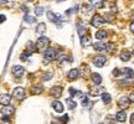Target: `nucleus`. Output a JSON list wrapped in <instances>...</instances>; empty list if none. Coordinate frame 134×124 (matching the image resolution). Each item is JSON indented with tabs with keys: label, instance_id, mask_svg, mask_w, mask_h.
<instances>
[{
	"label": "nucleus",
	"instance_id": "f257e3e1",
	"mask_svg": "<svg viewBox=\"0 0 134 124\" xmlns=\"http://www.w3.org/2000/svg\"><path fill=\"white\" fill-rule=\"evenodd\" d=\"M48 43H50V40L47 37H45V36H41L36 41V48L38 51H46L48 47Z\"/></svg>",
	"mask_w": 134,
	"mask_h": 124
},
{
	"label": "nucleus",
	"instance_id": "f03ea898",
	"mask_svg": "<svg viewBox=\"0 0 134 124\" xmlns=\"http://www.w3.org/2000/svg\"><path fill=\"white\" fill-rule=\"evenodd\" d=\"M57 51L55 50V48H47L46 51H45V63H48V62L53 61V60H56L57 58Z\"/></svg>",
	"mask_w": 134,
	"mask_h": 124
},
{
	"label": "nucleus",
	"instance_id": "7ed1b4c3",
	"mask_svg": "<svg viewBox=\"0 0 134 124\" xmlns=\"http://www.w3.org/2000/svg\"><path fill=\"white\" fill-rule=\"evenodd\" d=\"M13 95H14L15 99L18 100H23L25 98V95H26V92H25L24 88H21V87H18V88H15L14 92H13Z\"/></svg>",
	"mask_w": 134,
	"mask_h": 124
},
{
	"label": "nucleus",
	"instance_id": "20e7f679",
	"mask_svg": "<svg viewBox=\"0 0 134 124\" xmlns=\"http://www.w3.org/2000/svg\"><path fill=\"white\" fill-rule=\"evenodd\" d=\"M104 22H105L104 18H102L100 15H94V16L92 18V20H91L92 26H94V27H100Z\"/></svg>",
	"mask_w": 134,
	"mask_h": 124
},
{
	"label": "nucleus",
	"instance_id": "39448f33",
	"mask_svg": "<svg viewBox=\"0 0 134 124\" xmlns=\"http://www.w3.org/2000/svg\"><path fill=\"white\" fill-rule=\"evenodd\" d=\"M11 72H13V75H14L16 78H21L25 73V68L23 66H14L11 68Z\"/></svg>",
	"mask_w": 134,
	"mask_h": 124
},
{
	"label": "nucleus",
	"instance_id": "423d86ee",
	"mask_svg": "<svg viewBox=\"0 0 134 124\" xmlns=\"http://www.w3.org/2000/svg\"><path fill=\"white\" fill-rule=\"evenodd\" d=\"M129 103H130L129 97H120L119 99H118V105H119L122 109H127L129 107Z\"/></svg>",
	"mask_w": 134,
	"mask_h": 124
},
{
	"label": "nucleus",
	"instance_id": "0eeeda50",
	"mask_svg": "<svg viewBox=\"0 0 134 124\" xmlns=\"http://www.w3.org/2000/svg\"><path fill=\"white\" fill-rule=\"evenodd\" d=\"M105 62H107V58L104 56H96L93 58V63L96 67H103L105 65Z\"/></svg>",
	"mask_w": 134,
	"mask_h": 124
},
{
	"label": "nucleus",
	"instance_id": "6e6552de",
	"mask_svg": "<svg viewBox=\"0 0 134 124\" xmlns=\"http://www.w3.org/2000/svg\"><path fill=\"white\" fill-rule=\"evenodd\" d=\"M47 19L50 21H52V22H61L62 19H61V16L57 14H55L52 11H47Z\"/></svg>",
	"mask_w": 134,
	"mask_h": 124
},
{
	"label": "nucleus",
	"instance_id": "1a4fd4ad",
	"mask_svg": "<svg viewBox=\"0 0 134 124\" xmlns=\"http://www.w3.org/2000/svg\"><path fill=\"white\" fill-rule=\"evenodd\" d=\"M51 95H53L55 98H60L62 95V87L61 86H55L51 88Z\"/></svg>",
	"mask_w": 134,
	"mask_h": 124
},
{
	"label": "nucleus",
	"instance_id": "9d476101",
	"mask_svg": "<svg viewBox=\"0 0 134 124\" xmlns=\"http://www.w3.org/2000/svg\"><path fill=\"white\" fill-rule=\"evenodd\" d=\"M10 102H11V97L6 93H3L0 94V104L1 105H9Z\"/></svg>",
	"mask_w": 134,
	"mask_h": 124
},
{
	"label": "nucleus",
	"instance_id": "9b49d317",
	"mask_svg": "<svg viewBox=\"0 0 134 124\" xmlns=\"http://www.w3.org/2000/svg\"><path fill=\"white\" fill-rule=\"evenodd\" d=\"M115 120L119 122V123H124L127 122V113L124 110H119L117 114H115Z\"/></svg>",
	"mask_w": 134,
	"mask_h": 124
},
{
	"label": "nucleus",
	"instance_id": "f8f14e48",
	"mask_svg": "<svg viewBox=\"0 0 134 124\" xmlns=\"http://www.w3.org/2000/svg\"><path fill=\"white\" fill-rule=\"evenodd\" d=\"M93 47H94V50L98 51V52H104V51H107V45H105L104 42H102V41L96 42L93 45Z\"/></svg>",
	"mask_w": 134,
	"mask_h": 124
},
{
	"label": "nucleus",
	"instance_id": "ddd939ff",
	"mask_svg": "<svg viewBox=\"0 0 134 124\" xmlns=\"http://www.w3.org/2000/svg\"><path fill=\"white\" fill-rule=\"evenodd\" d=\"M80 75V70H77V68H72L71 71L67 73V78L70 80V81H73V80H76L77 77Z\"/></svg>",
	"mask_w": 134,
	"mask_h": 124
},
{
	"label": "nucleus",
	"instance_id": "4468645a",
	"mask_svg": "<svg viewBox=\"0 0 134 124\" xmlns=\"http://www.w3.org/2000/svg\"><path fill=\"white\" fill-rule=\"evenodd\" d=\"M52 108L57 113H62L63 112V105H62V103L61 102H58V100H53L52 102Z\"/></svg>",
	"mask_w": 134,
	"mask_h": 124
},
{
	"label": "nucleus",
	"instance_id": "2eb2a0df",
	"mask_svg": "<svg viewBox=\"0 0 134 124\" xmlns=\"http://www.w3.org/2000/svg\"><path fill=\"white\" fill-rule=\"evenodd\" d=\"M14 107H11V105H4V108H3V110H1V113L4 115H11L13 113H14Z\"/></svg>",
	"mask_w": 134,
	"mask_h": 124
},
{
	"label": "nucleus",
	"instance_id": "dca6fc26",
	"mask_svg": "<svg viewBox=\"0 0 134 124\" xmlns=\"http://www.w3.org/2000/svg\"><path fill=\"white\" fill-rule=\"evenodd\" d=\"M130 56H132V55H130V52H129V51H127V50L122 51V52H120V55H119L120 60H122L123 62L129 61V60H130Z\"/></svg>",
	"mask_w": 134,
	"mask_h": 124
},
{
	"label": "nucleus",
	"instance_id": "f3484780",
	"mask_svg": "<svg viewBox=\"0 0 134 124\" xmlns=\"http://www.w3.org/2000/svg\"><path fill=\"white\" fill-rule=\"evenodd\" d=\"M107 36H108V33H107V31H105V30H99V31H97V32H96V38H97V40H99V41L104 40Z\"/></svg>",
	"mask_w": 134,
	"mask_h": 124
},
{
	"label": "nucleus",
	"instance_id": "a211bd4d",
	"mask_svg": "<svg viewBox=\"0 0 134 124\" xmlns=\"http://www.w3.org/2000/svg\"><path fill=\"white\" fill-rule=\"evenodd\" d=\"M42 91H43V87L41 84H35V86L31 87V93L32 94H40Z\"/></svg>",
	"mask_w": 134,
	"mask_h": 124
},
{
	"label": "nucleus",
	"instance_id": "6ab92c4d",
	"mask_svg": "<svg viewBox=\"0 0 134 124\" xmlns=\"http://www.w3.org/2000/svg\"><path fill=\"white\" fill-rule=\"evenodd\" d=\"M81 43H82V46H88V45L91 43V36H90V35H82Z\"/></svg>",
	"mask_w": 134,
	"mask_h": 124
},
{
	"label": "nucleus",
	"instance_id": "aec40b11",
	"mask_svg": "<svg viewBox=\"0 0 134 124\" xmlns=\"http://www.w3.org/2000/svg\"><path fill=\"white\" fill-rule=\"evenodd\" d=\"M102 93H103V89L99 88V87H97V84H96V87H92L91 91H90V94L91 95H99Z\"/></svg>",
	"mask_w": 134,
	"mask_h": 124
},
{
	"label": "nucleus",
	"instance_id": "412c9836",
	"mask_svg": "<svg viewBox=\"0 0 134 124\" xmlns=\"http://www.w3.org/2000/svg\"><path fill=\"white\" fill-rule=\"evenodd\" d=\"M45 31H46V25L43 24V22H40V24L36 26V33L42 36V33L45 32Z\"/></svg>",
	"mask_w": 134,
	"mask_h": 124
},
{
	"label": "nucleus",
	"instance_id": "4be33fe9",
	"mask_svg": "<svg viewBox=\"0 0 134 124\" xmlns=\"http://www.w3.org/2000/svg\"><path fill=\"white\" fill-rule=\"evenodd\" d=\"M92 81H93V83L94 84H100L102 83V77H100V75H98V73H92Z\"/></svg>",
	"mask_w": 134,
	"mask_h": 124
},
{
	"label": "nucleus",
	"instance_id": "5701e85b",
	"mask_svg": "<svg viewBox=\"0 0 134 124\" xmlns=\"http://www.w3.org/2000/svg\"><path fill=\"white\" fill-rule=\"evenodd\" d=\"M122 73H123L127 78H133L134 77V71L132 68H124V70L122 71Z\"/></svg>",
	"mask_w": 134,
	"mask_h": 124
},
{
	"label": "nucleus",
	"instance_id": "b1692460",
	"mask_svg": "<svg viewBox=\"0 0 134 124\" xmlns=\"http://www.w3.org/2000/svg\"><path fill=\"white\" fill-rule=\"evenodd\" d=\"M90 3H91L94 8H97V9H100V8H103V6H104V4H103V1H102V0H90Z\"/></svg>",
	"mask_w": 134,
	"mask_h": 124
},
{
	"label": "nucleus",
	"instance_id": "393cba45",
	"mask_svg": "<svg viewBox=\"0 0 134 124\" xmlns=\"http://www.w3.org/2000/svg\"><path fill=\"white\" fill-rule=\"evenodd\" d=\"M102 100H103V103H105V104H109L110 102H112V97H110L109 93H102Z\"/></svg>",
	"mask_w": 134,
	"mask_h": 124
},
{
	"label": "nucleus",
	"instance_id": "a878e982",
	"mask_svg": "<svg viewBox=\"0 0 134 124\" xmlns=\"http://www.w3.org/2000/svg\"><path fill=\"white\" fill-rule=\"evenodd\" d=\"M66 103H67V107H68L70 109H75V108H76V105H77V103L72 99V98H67Z\"/></svg>",
	"mask_w": 134,
	"mask_h": 124
},
{
	"label": "nucleus",
	"instance_id": "bb28decb",
	"mask_svg": "<svg viewBox=\"0 0 134 124\" xmlns=\"http://www.w3.org/2000/svg\"><path fill=\"white\" fill-rule=\"evenodd\" d=\"M53 77V72H45L42 76V80L43 81H48V80H51Z\"/></svg>",
	"mask_w": 134,
	"mask_h": 124
},
{
	"label": "nucleus",
	"instance_id": "cd10ccee",
	"mask_svg": "<svg viewBox=\"0 0 134 124\" xmlns=\"http://www.w3.org/2000/svg\"><path fill=\"white\" fill-rule=\"evenodd\" d=\"M35 15H36V16H38V18H40V16H42L43 15V9L42 8H40V6H36V8H35Z\"/></svg>",
	"mask_w": 134,
	"mask_h": 124
},
{
	"label": "nucleus",
	"instance_id": "c85d7f7f",
	"mask_svg": "<svg viewBox=\"0 0 134 124\" xmlns=\"http://www.w3.org/2000/svg\"><path fill=\"white\" fill-rule=\"evenodd\" d=\"M31 53H32V51H30V50H27L26 52H24L23 55H21V56H20V58H21L23 61H25V60H26L27 57H30V56H31Z\"/></svg>",
	"mask_w": 134,
	"mask_h": 124
},
{
	"label": "nucleus",
	"instance_id": "c756f323",
	"mask_svg": "<svg viewBox=\"0 0 134 124\" xmlns=\"http://www.w3.org/2000/svg\"><path fill=\"white\" fill-rule=\"evenodd\" d=\"M25 21L29 22V24H32V22H35V18H32V16H30L27 14V15H25Z\"/></svg>",
	"mask_w": 134,
	"mask_h": 124
},
{
	"label": "nucleus",
	"instance_id": "7c9ffc66",
	"mask_svg": "<svg viewBox=\"0 0 134 124\" xmlns=\"http://www.w3.org/2000/svg\"><path fill=\"white\" fill-rule=\"evenodd\" d=\"M67 122H68V115H63L62 118H60V119H58V123H67Z\"/></svg>",
	"mask_w": 134,
	"mask_h": 124
},
{
	"label": "nucleus",
	"instance_id": "2f4dec72",
	"mask_svg": "<svg viewBox=\"0 0 134 124\" xmlns=\"http://www.w3.org/2000/svg\"><path fill=\"white\" fill-rule=\"evenodd\" d=\"M120 73H122V71H120L119 68H114V70H113V76H114V77L119 76Z\"/></svg>",
	"mask_w": 134,
	"mask_h": 124
},
{
	"label": "nucleus",
	"instance_id": "473e14b6",
	"mask_svg": "<svg viewBox=\"0 0 134 124\" xmlns=\"http://www.w3.org/2000/svg\"><path fill=\"white\" fill-rule=\"evenodd\" d=\"M1 122H3V123H10L9 115H4V117L1 118Z\"/></svg>",
	"mask_w": 134,
	"mask_h": 124
},
{
	"label": "nucleus",
	"instance_id": "72a5a7b5",
	"mask_svg": "<svg viewBox=\"0 0 134 124\" xmlns=\"http://www.w3.org/2000/svg\"><path fill=\"white\" fill-rule=\"evenodd\" d=\"M129 99H130V102H134V92H132L129 94Z\"/></svg>",
	"mask_w": 134,
	"mask_h": 124
},
{
	"label": "nucleus",
	"instance_id": "f704fd0d",
	"mask_svg": "<svg viewBox=\"0 0 134 124\" xmlns=\"http://www.w3.org/2000/svg\"><path fill=\"white\" fill-rule=\"evenodd\" d=\"M6 18H5V15H0V22H4Z\"/></svg>",
	"mask_w": 134,
	"mask_h": 124
},
{
	"label": "nucleus",
	"instance_id": "c9c22d12",
	"mask_svg": "<svg viewBox=\"0 0 134 124\" xmlns=\"http://www.w3.org/2000/svg\"><path fill=\"white\" fill-rule=\"evenodd\" d=\"M130 31H132V32H134V21L130 24Z\"/></svg>",
	"mask_w": 134,
	"mask_h": 124
},
{
	"label": "nucleus",
	"instance_id": "e433bc0d",
	"mask_svg": "<svg viewBox=\"0 0 134 124\" xmlns=\"http://www.w3.org/2000/svg\"><path fill=\"white\" fill-rule=\"evenodd\" d=\"M130 123H133L134 124V113L132 115H130Z\"/></svg>",
	"mask_w": 134,
	"mask_h": 124
},
{
	"label": "nucleus",
	"instance_id": "4c0bfd02",
	"mask_svg": "<svg viewBox=\"0 0 134 124\" xmlns=\"http://www.w3.org/2000/svg\"><path fill=\"white\" fill-rule=\"evenodd\" d=\"M9 0H0V4H5V3H8Z\"/></svg>",
	"mask_w": 134,
	"mask_h": 124
},
{
	"label": "nucleus",
	"instance_id": "58836bf2",
	"mask_svg": "<svg viewBox=\"0 0 134 124\" xmlns=\"http://www.w3.org/2000/svg\"><path fill=\"white\" fill-rule=\"evenodd\" d=\"M61 1H65V0H57V3H61Z\"/></svg>",
	"mask_w": 134,
	"mask_h": 124
},
{
	"label": "nucleus",
	"instance_id": "ea45409f",
	"mask_svg": "<svg viewBox=\"0 0 134 124\" xmlns=\"http://www.w3.org/2000/svg\"><path fill=\"white\" fill-rule=\"evenodd\" d=\"M133 56H134V51H133Z\"/></svg>",
	"mask_w": 134,
	"mask_h": 124
}]
</instances>
